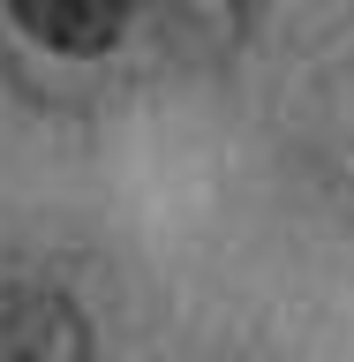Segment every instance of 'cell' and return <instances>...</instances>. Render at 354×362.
Instances as JSON below:
<instances>
[{"label":"cell","instance_id":"obj_1","mask_svg":"<svg viewBox=\"0 0 354 362\" xmlns=\"http://www.w3.org/2000/svg\"><path fill=\"white\" fill-rule=\"evenodd\" d=\"M8 16L53 53H106L121 38L129 0H8Z\"/></svg>","mask_w":354,"mask_h":362},{"label":"cell","instance_id":"obj_2","mask_svg":"<svg viewBox=\"0 0 354 362\" xmlns=\"http://www.w3.org/2000/svg\"><path fill=\"white\" fill-rule=\"evenodd\" d=\"M0 362H83V310L61 294H23L0 317Z\"/></svg>","mask_w":354,"mask_h":362}]
</instances>
